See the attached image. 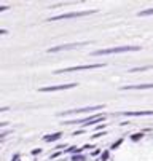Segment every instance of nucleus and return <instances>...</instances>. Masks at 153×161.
Here are the masks:
<instances>
[{
  "label": "nucleus",
  "mask_w": 153,
  "mask_h": 161,
  "mask_svg": "<svg viewBox=\"0 0 153 161\" xmlns=\"http://www.w3.org/2000/svg\"><path fill=\"white\" fill-rule=\"evenodd\" d=\"M140 47H115V48H105V49H97L92 53V56H102V54H118V53H128V51H139Z\"/></svg>",
  "instance_id": "nucleus-1"
},
{
  "label": "nucleus",
  "mask_w": 153,
  "mask_h": 161,
  "mask_svg": "<svg viewBox=\"0 0 153 161\" xmlns=\"http://www.w3.org/2000/svg\"><path fill=\"white\" fill-rule=\"evenodd\" d=\"M92 13H96V10H86V11H72V13H64V15L50 18L48 21H59V19H70V18H83V16H89Z\"/></svg>",
  "instance_id": "nucleus-2"
},
{
  "label": "nucleus",
  "mask_w": 153,
  "mask_h": 161,
  "mask_svg": "<svg viewBox=\"0 0 153 161\" xmlns=\"http://www.w3.org/2000/svg\"><path fill=\"white\" fill-rule=\"evenodd\" d=\"M105 64H85V66H75V67H67L56 70V73H64V72H78V70H92V69H102Z\"/></svg>",
  "instance_id": "nucleus-3"
},
{
  "label": "nucleus",
  "mask_w": 153,
  "mask_h": 161,
  "mask_svg": "<svg viewBox=\"0 0 153 161\" xmlns=\"http://www.w3.org/2000/svg\"><path fill=\"white\" fill-rule=\"evenodd\" d=\"M104 109V105H96V107H83V109H72V110H67V112H61L58 113L59 117H69V115H77V113H81V112H94V110H101Z\"/></svg>",
  "instance_id": "nucleus-4"
},
{
  "label": "nucleus",
  "mask_w": 153,
  "mask_h": 161,
  "mask_svg": "<svg viewBox=\"0 0 153 161\" xmlns=\"http://www.w3.org/2000/svg\"><path fill=\"white\" fill-rule=\"evenodd\" d=\"M85 45H89V43H88V42H83V43H67V45H59V47H54V48L46 49V53L66 51V49H73V48H78V47H85Z\"/></svg>",
  "instance_id": "nucleus-5"
},
{
  "label": "nucleus",
  "mask_w": 153,
  "mask_h": 161,
  "mask_svg": "<svg viewBox=\"0 0 153 161\" xmlns=\"http://www.w3.org/2000/svg\"><path fill=\"white\" fill-rule=\"evenodd\" d=\"M77 83H67V85H56V86H43V88H38L40 93H53V91H62V89H70L75 88Z\"/></svg>",
  "instance_id": "nucleus-6"
},
{
  "label": "nucleus",
  "mask_w": 153,
  "mask_h": 161,
  "mask_svg": "<svg viewBox=\"0 0 153 161\" xmlns=\"http://www.w3.org/2000/svg\"><path fill=\"white\" fill-rule=\"evenodd\" d=\"M120 115H124V117H152L153 110H140V112H121Z\"/></svg>",
  "instance_id": "nucleus-7"
},
{
  "label": "nucleus",
  "mask_w": 153,
  "mask_h": 161,
  "mask_svg": "<svg viewBox=\"0 0 153 161\" xmlns=\"http://www.w3.org/2000/svg\"><path fill=\"white\" fill-rule=\"evenodd\" d=\"M153 83H147V85H132V86H121L123 91H131V89H152Z\"/></svg>",
  "instance_id": "nucleus-8"
},
{
  "label": "nucleus",
  "mask_w": 153,
  "mask_h": 161,
  "mask_svg": "<svg viewBox=\"0 0 153 161\" xmlns=\"http://www.w3.org/2000/svg\"><path fill=\"white\" fill-rule=\"evenodd\" d=\"M43 139L46 142H53V140H58V139H61V132H56V134H51V136H45Z\"/></svg>",
  "instance_id": "nucleus-9"
},
{
  "label": "nucleus",
  "mask_w": 153,
  "mask_h": 161,
  "mask_svg": "<svg viewBox=\"0 0 153 161\" xmlns=\"http://www.w3.org/2000/svg\"><path fill=\"white\" fill-rule=\"evenodd\" d=\"M150 69H153V66H143V67H134V69H131L129 72H145V70H150Z\"/></svg>",
  "instance_id": "nucleus-10"
},
{
  "label": "nucleus",
  "mask_w": 153,
  "mask_h": 161,
  "mask_svg": "<svg viewBox=\"0 0 153 161\" xmlns=\"http://www.w3.org/2000/svg\"><path fill=\"white\" fill-rule=\"evenodd\" d=\"M153 15V8H150V10H143V11H139V16H150Z\"/></svg>",
  "instance_id": "nucleus-11"
},
{
  "label": "nucleus",
  "mask_w": 153,
  "mask_h": 161,
  "mask_svg": "<svg viewBox=\"0 0 153 161\" xmlns=\"http://www.w3.org/2000/svg\"><path fill=\"white\" fill-rule=\"evenodd\" d=\"M86 158H85V156H83V155H73L72 156V161H85Z\"/></svg>",
  "instance_id": "nucleus-12"
},
{
  "label": "nucleus",
  "mask_w": 153,
  "mask_h": 161,
  "mask_svg": "<svg viewBox=\"0 0 153 161\" xmlns=\"http://www.w3.org/2000/svg\"><path fill=\"white\" fill-rule=\"evenodd\" d=\"M142 136H143V134H140V132H139V134H134L131 139H132V140H139V139H142Z\"/></svg>",
  "instance_id": "nucleus-13"
},
{
  "label": "nucleus",
  "mask_w": 153,
  "mask_h": 161,
  "mask_svg": "<svg viewBox=\"0 0 153 161\" xmlns=\"http://www.w3.org/2000/svg\"><path fill=\"white\" fill-rule=\"evenodd\" d=\"M121 144H123V139H120L118 142H115V144L112 145V150H115V148H117V147H118V145H121Z\"/></svg>",
  "instance_id": "nucleus-14"
},
{
  "label": "nucleus",
  "mask_w": 153,
  "mask_h": 161,
  "mask_svg": "<svg viewBox=\"0 0 153 161\" xmlns=\"http://www.w3.org/2000/svg\"><path fill=\"white\" fill-rule=\"evenodd\" d=\"M107 158H109V151H104V153H102V156H101V160H102V161H105Z\"/></svg>",
  "instance_id": "nucleus-15"
},
{
  "label": "nucleus",
  "mask_w": 153,
  "mask_h": 161,
  "mask_svg": "<svg viewBox=\"0 0 153 161\" xmlns=\"http://www.w3.org/2000/svg\"><path fill=\"white\" fill-rule=\"evenodd\" d=\"M105 132H99V134H94V139H97V137H101V136H104Z\"/></svg>",
  "instance_id": "nucleus-16"
}]
</instances>
